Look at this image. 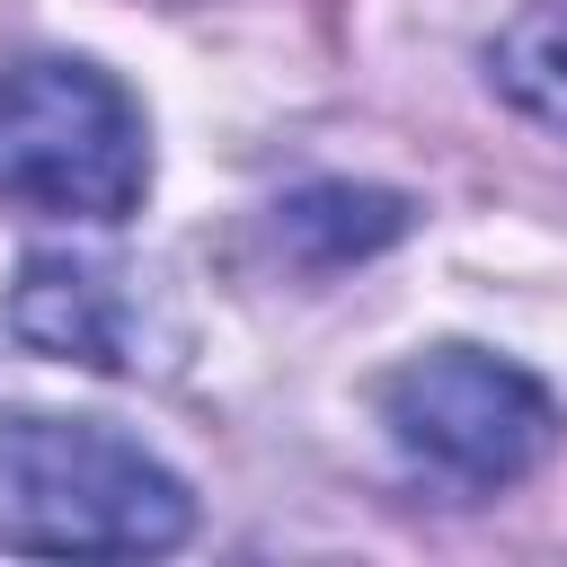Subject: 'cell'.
Masks as SVG:
<instances>
[{
  "label": "cell",
  "instance_id": "obj_1",
  "mask_svg": "<svg viewBox=\"0 0 567 567\" xmlns=\"http://www.w3.org/2000/svg\"><path fill=\"white\" fill-rule=\"evenodd\" d=\"M195 532L186 478L106 416L0 425V549L18 558H159Z\"/></svg>",
  "mask_w": 567,
  "mask_h": 567
},
{
  "label": "cell",
  "instance_id": "obj_2",
  "mask_svg": "<svg viewBox=\"0 0 567 567\" xmlns=\"http://www.w3.org/2000/svg\"><path fill=\"white\" fill-rule=\"evenodd\" d=\"M151 195V124L133 89L80 53H27L0 71V204L35 221L115 230Z\"/></svg>",
  "mask_w": 567,
  "mask_h": 567
},
{
  "label": "cell",
  "instance_id": "obj_3",
  "mask_svg": "<svg viewBox=\"0 0 567 567\" xmlns=\"http://www.w3.org/2000/svg\"><path fill=\"white\" fill-rule=\"evenodd\" d=\"M372 408H381L390 443L461 496L523 487L558 452V399L514 354H487V346H425V354L390 363Z\"/></svg>",
  "mask_w": 567,
  "mask_h": 567
},
{
  "label": "cell",
  "instance_id": "obj_4",
  "mask_svg": "<svg viewBox=\"0 0 567 567\" xmlns=\"http://www.w3.org/2000/svg\"><path fill=\"white\" fill-rule=\"evenodd\" d=\"M9 337L27 354L80 363V372H168L177 328H159L151 275L124 257H80V248H35L9 275Z\"/></svg>",
  "mask_w": 567,
  "mask_h": 567
},
{
  "label": "cell",
  "instance_id": "obj_5",
  "mask_svg": "<svg viewBox=\"0 0 567 567\" xmlns=\"http://www.w3.org/2000/svg\"><path fill=\"white\" fill-rule=\"evenodd\" d=\"M416 204L390 195V186H354V177H319V186H292L275 204V248L310 275H337V266H363L381 257L390 239H408Z\"/></svg>",
  "mask_w": 567,
  "mask_h": 567
},
{
  "label": "cell",
  "instance_id": "obj_6",
  "mask_svg": "<svg viewBox=\"0 0 567 567\" xmlns=\"http://www.w3.org/2000/svg\"><path fill=\"white\" fill-rule=\"evenodd\" d=\"M487 80L505 106H523L540 133L567 142V0H532L496 27L487 44Z\"/></svg>",
  "mask_w": 567,
  "mask_h": 567
}]
</instances>
